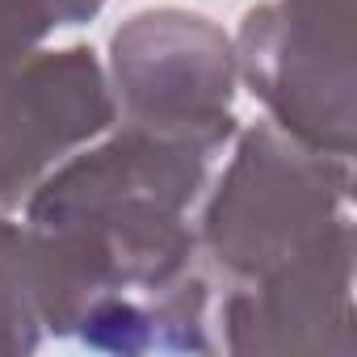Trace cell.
<instances>
[{
    "label": "cell",
    "instance_id": "3",
    "mask_svg": "<svg viewBox=\"0 0 357 357\" xmlns=\"http://www.w3.org/2000/svg\"><path fill=\"white\" fill-rule=\"evenodd\" d=\"M236 72L290 139L353 160L357 34L353 0H261L244 13Z\"/></svg>",
    "mask_w": 357,
    "mask_h": 357
},
{
    "label": "cell",
    "instance_id": "2",
    "mask_svg": "<svg viewBox=\"0 0 357 357\" xmlns=\"http://www.w3.org/2000/svg\"><path fill=\"white\" fill-rule=\"evenodd\" d=\"M349 202L353 160L315 151L273 122L236 130V155L194 227L202 265L215 286L265 278L353 227Z\"/></svg>",
    "mask_w": 357,
    "mask_h": 357
},
{
    "label": "cell",
    "instance_id": "1",
    "mask_svg": "<svg viewBox=\"0 0 357 357\" xmlns=\"http://www.w3.org/2000/svg\"><path fill=\"white\" fill-rule=\"evenodd\" d=\"M211 155L114 122L55 164L26 198L47 336L97 353H172L190 328L202 265L190 211Z\"/></svg>",
    "mask_w": 357,
    "mask_h": 357
},
{
    "label": "cell",
    "instance_id": "4",
    "mask_svg": "<svg viewBox=\"0 0 357 357\" xmlns=\"http://www.w3.org/2000/svg\"><path fill=\"white\" fill-rule=\"evenodd\" d=\"M118 122L219 155L236 139V43L194 9H139L109 38Z\"/></svg>",
    "mask_w": 357,
    "mask_h": 357
},
{
    "label": "cell",
    "instance_id": "7",
    "mask_svg": "<svg viewBox=\"0 0 357 357\" xmlns=\"http://www.w3.org/2000/svg\"><path fill=\"white\" fill-rule=\"evenodd\" d=\"M47 340L38 311V265L26 223L0 215V357L34 353Z\"/></svg>",
    "mask_w": 357,
    "mask_h": 357
},
{
    "label": "cell",
    "instance_id": "8",
    "mask_svg": "<svg viewBox=\"0 0 357 357\" xmlns=\"http://www.w3.org/2000/svg\"><path fill=\"white\" fill-rule=\"evenodd\" d=\"M105 0H0V63L38 51L55 30L84 26Z\"/></svg>",
    "mask_w": 357,
    "mask_h": 357
},
{
    "label": "cell",
    "instance_id": "6",
    "mask_svg": "<svg viewBox=\"0 0 357 357\" xmlns=\"http://www.w3.org/2000/svg\"><path fill=\"white\" fill-rule=\"evenodd\" d=\"M215 344L227 353H357V307H353V227H340L315 252L240 282L219 286Z\"/></svg>",
    "mask_w": 357,
    "mask_h": 357
},
{
    "label": "cell",
    "instance_id": "5",
    "mask_svg": "<svg viewBox=\"0 0 357 357\" xmlns=\"http://www.w3.org/2000/svg\"><path fill=\"white\" fill-rule=\"evenodd\" d=\"M118 122L93 47L30 51L0 63V215L26 206L38 181Z\"/></svg>",
    "mask_w": 357,
    "mask_h": 357
}]
</instances>
